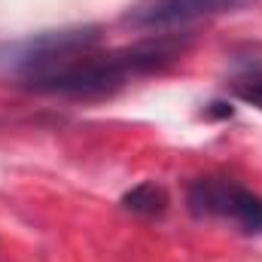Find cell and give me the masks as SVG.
Returning <instances> with one entry per match:
<instances>
[{
  "label": "cell",
  "mask_w": 262,
  "mask_h": 262,
  "mask_svg": "<svg viewBox=\"0 0 262 262\" xmlns=\"http://www.w3.org/2000/svg\"><path fill=\"white\" fill-rule=\"evenodd\" d=\"M186 49V40L177 37H159V40H146L137 46L125 49H110V52H98L92 49H76L52 58L49 64H40L28 73H21V82L34 92H46V95H70V98H98V95H110L116 89H122L125 82L162 70L165 64L177 61Z\"/></svg>",
  "instance_id": "obj_1"
},
{
  "label": "cell",
  "mask_w": 262,
  "mask_h": 262,
  "mask_svg": "<svg viewBox=\"0 0 262 262\" xmlns=\"http://www.w3.org/2000/svg\"><path fill=\"white\" fill-rule=\"evenodd\" d=\"M189 213L198 220H223L244 235H262V195L229 177H201L186 192Z\"/></svg>",
  "instance_id": "obj_2"
},
{
  "label": "cell",
  "mask_w": 262,
  "mask_h": 262,
  "mask_svg": "<svg viewBox=\"0 0 262 262\" xmlns=\"http://www.w3.org/2000/svg\"><path fill=\"white\" fill-rule=\"evenodd\" d=\"M101 43V28L85 25V28H61V31H43L25 40H12L0 46V70L9 73H28L40 64H49L52 58L76 52V49H92Z\"/></svg>",
  "instance_id": "obj_3"
},
{
  "label": "cell",
  "mask_w": 262,
  "mask_h": 262,
  "mask_svg": "<svg viewBox=\"0 0 262 262\" xmlns=\"http://www.w3.org/2000/svg\"><path fill=\"white\" fill-rule=\"evenodd\" d=\"M253 3L256 0H143L128 12V21L149 31L152 28L168 31V28H183L213 15H232Z\"/></svg>",
  "instance_id": "obj_4"
},
{
  "label": "cell",
  "mask_w": 262,
  "mask_h": 262,
  "mask_svg": "<svg viewBox=\"0 0 262 262\" xmlns=\"http://www.w3.org/2000/svg\"><path fill=\"white\" fill-rule=\"evenodd\" d=\"M122 207L137 213V216H162L168 210V192H165V186L149 180V183H140L131 192H125L122 195Z\"/></svg>",
  "instance_id": "obj_5"
},
{
  "label": "cell",
  "mask_w": 262,
  "mask_h": 262,
  "mask_svg": "<svg viewBox=\"0 0 262 262\" xmlns=\"http://www.w3.org/2000/svg\"><path fill=\"white\" fill-rule=\"evenodd\" d=\"M232 92H235L238 101H244V104L262 110V73H247V76L235 79L232 82Z\"/></svg>",
  "instance_id": "obj_6"
},
{
  "label": "cell",
  "mask_w": 262,
  "mask_h": 262,
  "mask_svg": "<svg viewBox=\"0 0 262 262\" xmlns=\"http://www.w3.org/2000/svg\"><path fill=\"white\" fill-rule=\"evenodd\" d=\"M235 110H232V104H223V101H213L210 107H207V116H220V119H229Z\"/></svg>",
  "instance_id": "obj_7"
}]
</instances>
